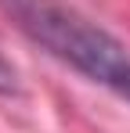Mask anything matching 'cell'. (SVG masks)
Listing matches in <instances>:
<instances>
[{"label": "cell", "mask_w": 130, "mask_h": 133, "mask_svg": "<svg viewBox=\"0 0 130 133\" xmlns=\"http://www.w3.org/2000/svg\"><path fill=\"white\" fill-rule=\"evenodd\" d=\"M0 4L40 47H47L54 58L69 61L90 79L116 87V79L130 68V58L119 40H112L105 29L90 25L58 0H0Z\"/></svg>", "instance_id": "6da1fadb"}, {"label": "cell", "mask_w": 130, "mask_h": 133, "mask_svg": "<svg viewBox=\"0 0 130 133\" xmlns=\"http://www.w3.org/2000/svg\"><path fill=\"white\" fill-rule=\"evenodd\" d=\"M116 90H119L123 97H130V68L123 72V76H119V79H116Z\"/></svg>", "instance_id": "7a4b0ae2"}]
</instances>
